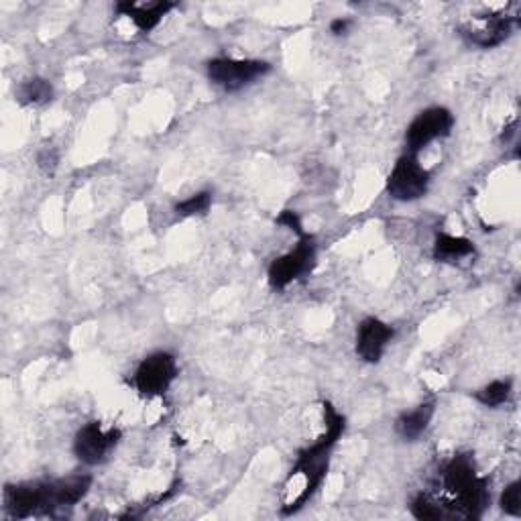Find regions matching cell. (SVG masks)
I'll return each instance as SVG.
<instances>
[{"instance_id":"obj_7","label":"cell","mask_w":521,"mask_h":521,"mask_svg":"<svg viewBox=\"0 0 521 521\" xmlns=\"http://www.w3.org/2000/svg\"><path fill=\"white\" fill-rule=\"evenodd\" d=\"M454 127V114L444 106H430L422 110L418 117L412 121V125L405 131V145H408V153L418 155L422 149H426L436 139H444L452 133Z\"/></svg>"},{"instance_id":"obj_14","label":"cell","mask_w":521,"mask_h":521,"mask_svg":"<svg viewBox=\"0 0 521 521\" xmlns=\"http://www.w3.org/2000/svg\"><path fill=\"white\" fill-rule=\"evenodd\" d=\"M475 255V243L465 239V237H452L446 233L436 235L432 257L438 263H454L460 259H467Z\"/></svg>"},{"instance_id":"obj_1","label":"cell","mask_w":521,"mask_h":521,"mask_svg":"<svg viewBox=\"0 0 521 521\" xmlns=\"http://www.w3.org/2000/svg\"><path fill=\"white\" fill-rule=\"evenodd\" d=\"M92 489L90 475H72L51 481H29L5 487V509L11 517L27 519L53 515L57 509L74 507Z\"/></svg>"},{"instance_id":"obj_9","label":"cell","mask_w":521,"mask_h":521,"mask_svg":"<svg viewBox=\"0 0 521 521\" xmlns=\"http://www.w3.org/2000/svg\"><path fill=\"white\" fill-rule=\"evenodd\" d=\"M121 438L123 432L119 428H104L100 422H88L74 438V454L88 467L102 465L119 446Z\"/></svg>"},{"instance_id":"obj_17","label":"cell","mask_w":521,"mask_h":521,"mask_svg":"<svg viewBox=\"0 0 521 521\" xmlns=\"http://www.w3.org/2000/svg\"><path fill=\"white\" fill-rule=\"evenodd\" d=\"M212 206V194L210 192H198L182 202L176 204L173 212H176L180 218H190V216H204L208 214Z\"/></svg>"},{"instance_id":"obj_18","label":"cell","mask_w":521,"mask_h":521,"mask_svg":"<svg viewBox=\"0 0 521 521\" xmlns=\"http://www.w3.org/2000/svg\"><path fill=\"white\" fill-rule=\"evenodd\" d=\"M410 511L416 519H442L446 517V509L444 505H440L438 501H432L428 495H418L412 505H410Z\"/></svg>"},{"instance_id":"obj_11","label":"cell","mask_w":521,"mask_h":521,"mask_svg":"<svg viewBox=\"0 0 521 521\" xmlns=\"http://www.w3.org/2000/svg\"><path fill=\"white\" fill-rule=\"evenodd\" d=\"M515 25L517 19L509 15H485V17H475L471 25L460 27V35L477 47L493 49L511 35Z\"/></svg>"},{"instance_id":"obj_12","label":"cell","mask_w":521,"mask_h":521,"mask_svg":"<svg viewBox=\"0 0 521 521\" xmlns=\"http://www.w3.org/2000/svg\"><path fill=\"white\" fill-rule=\"evenodd\" d=\"M173 9H176V5L165 3V0L149 3V5H139V3H131V0H125V3H119L114 7V11H117L121 17H129L141 33H151L163 21V17Z\"/></svg>"},{"instance_id":"obj_19","label":"cell","mask_w":521,"mask_h":521,"mask_svg":"<svg viewBox=\"0 0 521 521\" xmlns=\"http://www.w3.org/2000/svg\"><path fill=\"white\" fill-rule=\"evenodd\" d=\"M499 505L507 515H513V517L521 515V481H513L511 485L505 487V491L501 493Z\"/></svg>"},{"instance_id":"obj_3","label":"cell","mask_w":521,"mask_h":521,"mask_svg":"<svg viewBox=\"0 0 521 521\" xmlns=\"http://www.w3.org/2000/svg\"><path fill=\"white\" fill-rule=\"evenodd\" d=\"M442 487L448 495V503L444 505L446 517L460 515L465 519L483 517L491 493L489 479L479 477L475 462L467 454L454 456L442 471Z\"/></svg>"},{"instance_id":"obj_6","label":"cell","mask_w":521,"mask_h":521,"mask_svg":"<svg viewBox=\"0 0 521 521\" xmlns=\"http://www.w3.org/2000/svg\"><path fill=\"white\" fill-rule=\"evenodd\" d=\"M316 263V241L312 235L300 237L296 249L277 257L267 271L273 289H285L289 283L308 275Z\"/></svg>"},{"instance_id":"obj_2","label":"cell","mask_w":521,"mask_h":521,"mask_svg":"<svg viewBox=\"0 0 521 521\" xmlns=\"http://www.w3.org/2000/svg\"><path fill=\"white\" fill-rule=\"evenodd\" d=\"M322 408H324L326 432L298 454V460H296L292 473H289V479H302L304 483H302L300 493L287 505H283L281 511L285 515L298 513L318 493V489L322 487V483L328 475L330 452L336 446V442L340 440V436L344 434V428H346L344 416L336 412V408L330 401H322Z\"/></svg>"},{"instance_id":"obj_16","label":"cell","mask_w":521,"mask_h":521,"mask_svg":"<svg viewBox=\"0 0 521 521\" xmlns=\"http://www.w3.org/2000/svg\"><path fill=\"white\" fill-rule=\"evenodd\" d=\"M513 393V383L511 379H497V381H491L489 385H485L483 389H479L475 393V399L485 405V408H499V405L507 403L509 397Z\"/></svg>"},{"instance_id":"obj_22","label":"cell","mask_w":521,"mask_h":521,"mask_svg":"<svg viewBox=\"0 0 521 521\" xmlns=\"http://www.w3.org/2000/svg\"><path fill=\"white\" fill-rule=\"evenodd\" d=\"M349 27H351V21H349V19L338 17V19H334V21L330 23V33L336 35V37H340V35H344V33H349Z\"/></svg>"},{"instance_id":"obj_8","label":"cell","mask_w":521,"mask_h":521,"mask_svg":"<svg viewBox=\"0 0 521 521\" xmlns=\"http://www.w3.org/2000/svg\"><path fill=\"white\" fill-rule=\"evenodd\" d=\"M178 361L171 353H153L141 361L133 375V385L143 397H159L178 379Z\"/></svg>"},{"instance_id":"obj_21","label":"cell","mask_w":521,"mask_h":521,"mask_svg":"<svg viewBox=\"0 0 521 521\" xmlns=\"http://www.w3.org/2000/svg\"><path fill=\"white\" fill-rule=\"evenodd\" d=\"M57 163H60V155L53 147H45L39 151L37 155V165L45 171V173H53L57 169Z\"/></svg>"},{"instance_id":"obj_5","label":"cell","mask_w":521,"mask_h":521,"mask_svg":"<svg viewBox=\"0 0 521 521\" xmlns=\"http://www.w3.org/2000/svg\"><path fill=\"white\" fill-rule=\"evenodd\" d=\"M271 72V66L261 60H233V57H214L206 64L208 80L224 92H239L255 80Z\"/></svg>"},{"instance_id":"obj_13","label":"cell","mask_w":521,"mask_h":521,"mask_svg":"<svg viewBox=\"0 0 521 521\" xmlns=\"http://www.w3.org/2000/svg\"><path fill=\"white\" fill-rule=\"evenodd\" d=\"M436 412V401H424L420 405H416L414 410L403 412L397 420H395V434L408 442H416L430 426L432 418Z\"/></svg>"},{"instance_id":"obj_15","label":"cell","mask_w":521,"mask_h":521,"mask_svg":"<svg viewBox=\"0 0 521 521\" xmlns=\"http://www.w3.org/2000/svg\"><path fill=\"white\" fill-rule=\"evenodd\" d=\"M15 98L21 106H43L53 98V86L45 78H29L17 86Z\"/></svg>"},{"instance_id":"obj_4","label":"cell","mask_w":521,"mask_h":521,"mask_svg":"<svg viewBox=\"0 0 521 521\" xmlns=\"http://www.w3.org/2000/svg\"><path fill=\"white\" fill-rule=\"evenodd\" d=\"M428 188L430 173L418 155H401L387 178V194L397 202H416L428 194Z\"/></svg>"},{"instance_id":"obj_10","label":"cell","mask_w":521,"mask_h":521,"mask_svg":"<svg viewBox=\"0 0 521 521\" xmlns=\"http://www.w3.org/2000/svg\"><path fill=\"white\" fill-rule=\"evenodd\" d=\"M393 336L395 330L387 322L379 318H365L357 328V340H355L357 357L369 365L379 363Z\"/></svg>"},{"instance_id":"obj_20","label":"cell","mask_w":521,"mask_h":521,"mask_svg":"<svg viewBox=\"0 0 521 521\" xmlns=\"http://www.w3.org/2000/svg\"><path fill=\"white\" fill-rule=\"evenodd\" d=\"M275 222H277L279 226L289 228V230H292V233H296L298 237H304V235H306V233H304L302 218H300L298 212H294V210H283V212L277 216Z\"/></svg>"}]
</instances>
